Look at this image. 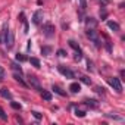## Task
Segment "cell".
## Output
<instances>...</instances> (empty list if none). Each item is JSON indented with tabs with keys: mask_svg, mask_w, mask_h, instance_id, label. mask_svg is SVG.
<instances>
[{
	"mask_svg": "<svg viewBox=\"0 0 125 125\" xmlns=\"http://www.w3.org/2000/svg\"><path fill=\"white\" fill-rule=\"evenodd\" d=\"M43 34L47 37V38H52L54 35V25L50 24V22H46L43 25Z\"/></svg>",
	"mask_w": 125,
	"mask_h": 125,
	"instance_id": "6da1fadb",
	"label": "cell"
},
{
	"mask_svg": "<svg viewBox=\"0 0 125 125\" xmlns=\"http://www.w3.org/2000/svg\"><path fill=\"white\" fill-rule=\"evenodd\" d=\"M87 37L96 44V47H100V40H99V37H97V34H96V31H94V28H88L87 30Z\"/></svg>",
	"mask_w": 125,
	"mask_h": 125,
	"instance_id": "7a4b0ae2",
	"label": "cell"
},
{
	"mask_svg": "<svg viewBox=\"0 0 125 125\" xmlns=\"http://www.w3.org/2000/svg\"><path fill=\"white\" fill-rule=\"evenodd\" d=\"M57 69H59V72L62 74V75H65L66 78H75V74L71 71V69H68V68H65L63 65H59L57 66Z\"/></svg>",
	"mask_w": 125,
	"mask_h": 125,
	"instance_id": "3957f363",
	"label": "cell"
},
{
	"mask_svg": "<svg viewBox=\"0 0 125 125\" xmlns=\"http://www.w3.org/2000/svg\"><path fill=\"white\" fill-rule=\"evenodd\" d=\"M109 84H110V85L118 91V93H121V91H122V84H121L119 78H115V77H113V78H109Z\"/></svg>",
	"mask_w": 125,
	"mask_h": 125,
	"instance_id": "277c9868",
	"label": "cell"
},
{
	"mask_svg": "<svg viewBox=\"0 0 125 125\" xmlns=\"http://www.w3.org/2000/svg\"><path fill=\"white\" fill-rule=\"evenodd\" d=\"M28 81H30L31 87H34L35 90L41 91V87H40V81H38V78H37V77H34V75H30V77H28Z\"/></svg>",
	"mask_w": 125,
	"mask_h": 125,
	"instance_id": "5b68a950",
	"label": "cell"
},
{
	"mask_svg": "<svg viewBox=\"0 0 125 125\" xmlns=\"http://www.w3.org/2000/svg\"><path fill=\"white\" fill-rule=\"evenodd\" d=\"M41 19H43V12L41 10H35L34 15H32V24L34 25H40L41 24Z\"/></svg>",
	"mask_w": 125,
	"mask_h": 125,
	"instance_id": "8992f818",
	"label": "cell"
},
{
	"mask_svg": "<svg viewBox=\"0 0 125 125\" xmlns=\"http://www.w3.org/2000/svg\"><path fill=\"white\" fill-rule=\"evenodd\" d=\"M5 43H6L8 49H12V47H13V43H15V37H13V32H12V31H9V34H8V37H6Z\"/></svg>",
	"mask_w": 125,
	"mask_h": 125,
	"instance_id": "52a82bcc",
	"label": "cell"
},
{
	"mask_svg": "<svg viewBox=\"0 0 125 125\" xmlns=\"http://www.w3.org/2000/svg\"><path fill=\"white\" fill-rule=\"evenodd\" d=\"M21 75H22V74H18V72H16V74H13V78H15V81H16V83H19L22 87H27V83L22 80V77H21Z\"/></svg>",
	"mask_w": 125,
	"mask_h": 125,
	"instance_id": "ba28073f",
	"label": "cell"
},
{
	"mask_svg": "<svg viewBox=\"0 0 125 125\" xmlns=\"http://www.w3.org/2000/svg\"><path fill=\"white\" fill-rule=\"evenodd\" d=\"M0 94H2L3 99H9V100H12V94H10V91H9L8 88H2V90H0Z\"/></svg>",
	"mask_w": 125,
	"mask_h": 125,
	"instance_id": "9c48e42d",
	"label": "cell"
},
{
	"mask_svg": "<svg viewBox=\"0 0 125 125\" xmlns=\"http://www.w3.org/2000/svg\"><path fill=\"white\" fill-rule=\"evenodd\" d=\"M69 90H71L72 93H80V90H81V85H80L78 83H72V84L69 85Z\"/></svg>",
	"mask_w": 125,
	"mask_h": 125,
	"instance_id": "30bf717a",
	"label": "cell"
},
{
	"mask_svg": "<svg viewBox=\"0 0 125 125\" xmlns=\"http://www.w3.org/2000/svg\"><path fill=\"white\" fill-rule=\"evenodd\" d=\"M107 27H109L112 31H115V32L119 31V25H118L116 22H113V21H109V22H107Z\"/></svg>",
	"mask_w": 125,
	"mask_h": 125,
	"instance_id": "8fae6325",
	"label": "cell"
},
{
	"mask_svg": "<svg viewBox=\"0 0 125 125\" xmlns=\"http://www.w3.org/2000/svg\"><path fill=\"white\" fill-rule=\"evenodd\" d=\"M41 97H43L46 102H50V100H52V93H50V91L43 90V91H41Z\"/></svg>",
	"mask_w": 125,
	"mask_h": 125,
	"instance_id": "7c38bea8",
	"label": "cell"
},
{
	"mask_svg": "<svg viewBox=\"0 0 125 125\" xmlns=\"http://www.w3.org/2000/svg\"><path fill=\"white\" fill-rule=\"evenodd\" d=\"M97 21H94L93 18H87V28H96Z\"/></svg>",
	"mask_w": 125,
	"mask_h": 125,
	"instance_id": "4fadbf2b",
	"label": "cell"
},
{
	"mask_svg": "<svg viewBox=\"0 0 125 125\" xmlns=\"http://www.w3.org/2000/svg\"><path fill=\"white\" fill-rule=\"evenodd\" d=\"M53 91H54V93H57L59 96H66V93L62 90L60 87H57V85H53Z\"/></svg>",
	"mask_w": 125,
	"mask_h": 125,
	"instance_id": "5bb4252c",
	"label": "cell"
},
{
	"mask_svg": "<svg viewBox=\"0 0 125 125\" xmlns=\"http://www.w3.org/2000/svg\"><path fill=\"white\" fill-rule=\"evenodd\" d=\"M30 62H31V65H32V66H35V68H40V66H41V65H40V60H38L37 57H31V59H30Z\"/></svg>",
	"mask_w": 125,
	"mask_h": 125,
	"instance_id": "9a60e30c",
	"label": "cell"
},
{
	"mask_svg": "<svg viewBox=\"0 0 125 125\" xmlns=\"http://www.w3.org/2000/svg\"><path fill=\"white\" fill-rule=\"evenodd\" d=\"M2 34H3V43H5V40H6V37H8V34H9V28H8V24H5V25H3V30H2Z\"/></svg>",
	"mask_w": 125,
	"mask_h": 125,
	"instance_id": "2e32d148",
	"label": "cell"
},
{
	"mask_svg": "<svg viewBox=\"0 0 125 125\" xmlns=\"http://www.w3.org/2000/svg\"><path fill=\"white\" fill-rule=\"evenodd\" d=\"M50 52H52V47H50V46H46V47H41V53H43L44 56H47V54H49Z\"/></svg>",
	"mask_w": 125,
	"mask_h": 125,
	"instance_id": "e0dca14e",
	"label": "cell"
},
{
	"mask_svg": "<svg viewBox=\"0 0 125 125\" xmlns=\"http://www.w3.org/2000/svg\"><path fill=\"white\" fill-rule=\"evenodd\" d=\"M68 43H69V46H71V47H72L74 50H80V46H78V44H77V43H75L74 40H69Z\"/></svg>",
	"mask_w": 125,
	"mask_h": 125,
	"instance_id": "ac0fdd59",
	"label": "cell"
},
{
	"mask_svg": "<svg viewBox=\"0 0 125 125\" xmlns=\"http://www.w3.org/2000/svg\"><path fill=\"white\" fill-rule=\"evenodd\" d=\"M74 59H75V60H81V59H83V53H81V50H75V56H74Z\"/></svg>",
	"mask_w": 125,
	"mask_h": 125,
	"instance_id": "d6986e66",
	"label": "cell"
},
{
	"mask_svg": "<svg viewBox=\"0 0 125 125\" xmlns=\"http://www.w3.org/2000/svg\"><path fill=\"white\" fill-rule=\"evenodd\" d=\"M10 66H12V69H13V71H16V72H19V74H22V68H21L19 65H16V63H12Z\"/></svg>",
	"mask_w": 125,
	"mask_h": 125,
	"instance_id": "ffe728a7",
	"label": "cell"
},
{
	"mask_svg": "<svg viewBox=\"0 0 125 125\" xmlns=\"http://www.w3.org/2000/svg\"><path fill=\"white\" fill-rule=\"evenodd\" d=\"M85 104L91 106V107H97V102L96 100H85Z\"/></svg>",
	"mask_w": 125,
	"mask_h": 125,
	"instance_id": "44dd1931",
	"label": "cell"
},
{
	"mask_svg": "<svg viewBox=\"0 0 125 125\" xmlns=\"http://www.w3.org/2000/svg\"><path fill=\"white\" fill-rule=\"evenodd\" d=\"M16 60H18V62H25V60H27V57H25L22 53H18V54H16Z\"/></svg>",
	"mask_w": 125,
	"mask_h": 125,
	"instance_id": "7402d4cb",
	"label": "cell"
},
{
	"mask_svg": "<svg viewBox=\"0 0 125 125\" xmlns=\"http://www.w3.org/2000/svg\"><path fill=\"white\" fill-rule=\"evenodd\" d=\"M81 81H83L84 84H87V85H90V84H91V80H90L88 77H85V75H83V77H81Z\"/></svg>",
	"mask_w": 125,
	"mask_h": 125,
	"instance_id": "603a6c76",
	"label": "cell"
},
{
	"mask_svg": "<svg viewBox=\"0 0 125 125\" xmlns=\"http://www.w3.org/2000/svg\"><path fill=\"white\" fill-rule=\"evenodd\" d=\"M0 119H3V121H8V115L5 113V110L0 107Z\"/></svg>",
	"mask_w": 125,
	"mask_h": 125,
	"instance_id": "cb8c5ba5",
	"label": "cell"
},
{
	"mask_svg": "<svg viewBox=\"0 0 125 125\" xmlns=\"http://www.w3.org/2000/svg\"><path fill=\"white\" fill-rule=\"evenodd\" d=\"M80 6L83 10H85L87 9V0H80Z\"/></svg>",
	"mask_w": 125,
	"mask_h": 125,
	"instance_id": "d4e9b609",
	"label": "cell"
},
{
	"mask_svg": "<svg viewBox=\"0 0 125 125\" xmlns=\"http://www.w3.org/2000/svg\"><path fill=\"white\" fill-rule=\"evenodd\" d=\"M75 115H77V116H80V118H84V116H85V112H84V110H78V109H77V110H75Z\"/></svg>",
	"mask_w": 125,
	"mask_h": 125,
	"instance_id": "484cf974",
	"label": "cell"
},
{
	"mask_svg": "<svg viewBox=\"0 0 125 125\" xmlns=\"http://www.w3.org/2000/svg\"><path fill=\"white\" fill-rule=\"evenodd\" d=\"M10 106H12L13 109H18V110L21 109V104H19V103H16V102H10Z\"/></svg>",
	"mask_w": 125,
	"mask_h": 125,
	"instance_id": "4316f807",
	"label": "cell"
},
{
	"mask_svg": "<svg viewBox=\"0 0 125 125\" xmlns=\"http://www.w3.org/2000/svg\"><path fill=\"white\" fill-rule=\"evenodd\" d=\"M5 75H6V72H5V69H3V66H0V81H2V80L5 78Z\"/></svg>",
	"mask_w": 125,
	"mask_h": 125,
	"instance_id": "83f0119b",
	"label": "cell"
},
{
	"mask_svg": "<svg viewBox=\"0 0 125 125\" xmlns=\"http://www.w3.org/2000/svg\"><path fill=\"white\" fill-rule=\"evenodd\" d=\"M87 69H88V71L93 69V62H91V60H87Z\"/></svg>",
	"mask_w": 125,
	"mask_h": 125,
	"instance_id": "f1b7e54d",
	"label": "cell"
},
{
	"mask_svg": "<svg viewBox=\"0 0 125 125\" xmlns=\"http://www.w3.org/2000/svg\"><path fill=\"white\" fill-rule=\"evenodd\" d=\"M57 54H59L60 57H63V56H66V53H65V50H62V49H60V50H57Z\"/></svg>",
	"mask_w": 125,
	"mask_h": 125,
	"instance_id": "f546056e",
	"label": "cell"
},
{
	"mask_svg": "<svg viewBox=\"0 0 125 125\" xmlns=\"http://www.w3.org/2000/svg\"><path fill=\"white\" fill-rule=\"evenodd\" d=\"M32 115H34V118H37V119H41V115H40L38 112H32Z\"/></svg>",
	"mask_w": 125,
	"mask_h": 125,
	"instance_id": "4dcf8cb0",
	"label": "cell"
},
{
	"mask_svg": "<svg viewBox=\"0 0 125 125\" xmlns=\"http://www.w3.org/2000/svg\"><path fill=\"white\" fill-rule=\"evenodd\" d=\"M96 91L100 93V94H103V88H102V87H96Z\"/></svg>",
	"mask_w": 125,
	"mask_h": 125,
	"instance_id": "1f68e13d",
	"label": "cell"
}]
</instances>
